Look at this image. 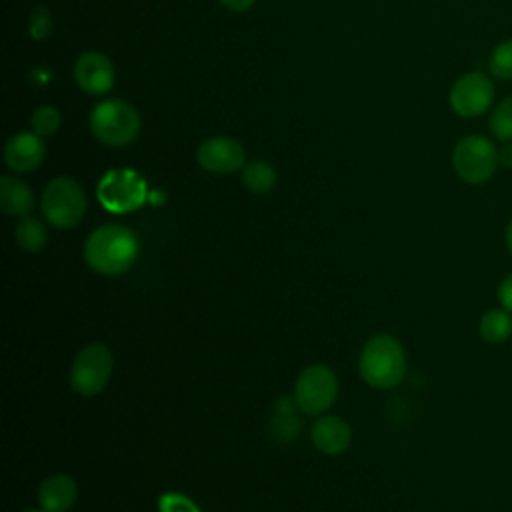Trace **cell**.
I'll use <instances>...</instances> for the list:
<instances>
[{"instance_id":"cell-25","label":"cell","mask_w":512,"mask_h":512,"mask_svg":"<svg viewBox=\"0 0 512 512\" xmlns=\"http://www.w3.org/2000/svg\"><path fill=\"white\" fill-rule=\"evenodd\" d=\"M498 166L512 170V142H502L498 146Z\"/></svg>"},{"instance_id":"cell-10","label":"cell","mask_w":512,"mask_h":512,"mask_svg":"<svg viewBox=\"0 0 512 512\" xmlns=\"http://www.w3.org/2000/svg\"><path fill=\"white\" fill-rule=\"evenodd\" d=\"M198 164L214 174H232L246 164L244 146L230 136H212L198 146Z\"/></svg>"},{"instance_id":"cell-5","label":"cell","mask_w":512,"mask_h":512,"mask_svg":"<svg viewBox=\"0 0 512 512\" xmlns=\"http://www.w3.org/2000/svg\"><path fill=\"white\" fill-rule=\"evenodd\" d=\"M42 214L56 228H74L86 214V194L82 186L68 178L58 176L50 180L42 192Z\"/></svg>"},{"instance_id":"cell-22","label":"cell","mask_w":512,"mask_h":512,"mask_svg":"<svg viewBox=\"0 0 512 512\" xmlns=\"http://www.w3.org/2000/svg\"><path fill=\"white\" fill-rule=\"evenodd\" d=\"M52 16H50V10L44 8V6H38L32 10L30 14V20H28V30H30V36L34 40H46L50 34H52Z\"/></svg>"},{"instance_id":"cell-11","label":"cell","mask_w":512,"mask_h":512,"mask_svg":"<svg viewBox=\"0 0 512 512\" xmlns=\"http://www.w3.org/2000/svg\"><path fill=\"white\" fill-rule=\"evenodd\" d=\"M74 80L90 96L110 92L116 80L112 60L102 52H84L74 64Z\"/></svg>"},{"instance_id":"cell-3","label":"cell","mask_w":512,"mask_h":512,"mask_svg":"<svg viewBox=\"0 0 512 512\" xmlns=\"http://www.w3.org/2000/svg\"><path fill=\"white\" fill-rule=\"evenodd\" d=\"M140 126L142 122L136 108L118 98L96 104L90 114V132L98 142L110 148L132 144L140 134Z\"/></svg>"},{"instance_id":"cell-13","label":"cell","mask_w":512,"mask_h":512,"mask_svg":"<svg viewBox=\"0 0 512 512\" xmlns=\"http://www.w3.org/2000/svg\"><path fill=\"white\" fill-rule=\"evenodd\" d=\"M310 438L316 450H320L326 456H336L342 454L352 440V430L350 424L334 414L320 416L312 428H310Z\"/></svg>"},{"instance_id":"cell-18","label":"cell","mask_w":512,"mask_h":512,"mask_svg":"<svg viewBox=\"0 0 512 512\" xmlns=\"http://www.w3.org/2000/svg\"><path fill=\"white\" fill-rule=\"evenodd\" d=\"M242 182L254 194H266L276 186V170L266 160H252L242 168Z\"/></svg>"},{"instance_id":"cell-6","label":"cell","mask_w":512,"mask_h":512,"mask_svg":"<svg viewBox=\"0 0 512 512\" xmlns=\"http://www.w3.org/2000/svg\"><path fill=\"white\" fill-rule=\"evenodd\" d=\"M112 368L114 358L106 344H86L72 362L70 384L80 396H96L106 388L112 376Z\"/></svg>"},{"instance_id":"cell-8","label":"cell","mask_w":512,"mask_h":512,"mask_svg":"<svg viewBox=\"0 0 512 512\" xmlns=\"http://www.w3.org/2000/svg\"><path fill=\"white\" fill-rule=\"evenodd\" d=\"M338 398V378L324 364L306 366L294 384L296 408L304 414H322Z\"/></svg>"},{"instance_id":"cell-1","label":"cell","mask_w":512,"mask_h":512,"mask_svg":"<svg viewBox=\"0 0 512 512\" xmlns=\"http://www.w3.org/2000/svg\"><path fill=\"white\" fill-rule=\"evenodd\" d=\"M140 252L134 230L122 224H102L90 232L84 244L86 264L104 276H120L132 268Z\"/></svg>"},{"instance_id":"cell-14","label":"cell","mask_w":512,"mask_h":512,"mask_svg":"<svg viewBox=\"0 0 512 512\" xmlns=\"http://www.w3.org/2000/svg\"><path fill=\"white\" fill-rule=\"evenodd\" d=\"M78 498L76 482L66 474H52L38 488V502L46 512H68Z\"/></svg>"},{"instance_id":"cell-9","label":"cell","mask_w":512,"mask_h":512,"mask_svg":"<svg viewBox=\"0 0 512 512\" xmlns=\"http://www.w3.org/2000/svg\"><path fill=\"white\" fill-rule=\"evenodd\" d=\"M494 96L496 88L492 76L474 70L454 80L448 92V104L460 118H478L492 110Z\"/></svg>"},{"instance_id":"cell-19","label":"cell","mask_w":512,"mask_h":512,"mask_svg":"<svg viewBox=\"0 0 512 512\" xmlns=\"http://www.w3.org/2000/svg\"><path fill=\"white\" fill-rule=\"evenodd\" d=\"M488 130L496 142H512V94L496 102L488 116Z\"/></svg>"},{"instance_id":"cell-21","label":"cell","mask_w":512,"mask_h":512,"mask_svg":"<svg viewBox=\"0 0 512 512\" xmlns=\"http://www.w3.org/2000/svg\"><path fill=\"white\" fill-rule=\"evenodd\" d=\"M32 124V132H36L38 136H52L58 132L60 124H62V116L58 112V108L50 106V104H42L32 112L30 118Z\"/></svg>"},{"instance_id":"cell-4","label":"cell","mask_w":512,"mask_h":512,"mask_svg":"<svg viewBox=\"0 0 512 512\" xmlns=\"http://www.w3.org/2000/svg\"><path fill=\"white\" fill-rule=\"evenodd\" d=\"M452 168L466 184H484L500 168L498 146L484 134H466L454 144Z\"/></svg>"},{"instance_id":"cell-15","label":"cell","mask_w":512,"mask_h":512,"mask_svg":"<svg viewBox=\"0 0 512 512\" xmlns=\"http://www.w3.org/2000/svg\"><path fill=\"white\" fill-rule=\"evenodd\" d=\"M0 208L8 216H30L34 208V194L26 182L16 176L0 178Z\"/></svg>"},{"instance_id":"cell-17","label":"cell","mask_w":512,"mask_h":512,"mask_svg":"<svg viewBox=\"0 0 512 512\" xmlns=\"http://www.w3.org/2000/svg\"><path fill=\"white\" fill-rule=\"evenodd\" d=\"M14 238L24 252L34 254L46 246L48 232H46V226L42 224V220H38L34 216H24V218H20V222L14 228Z\"/></svg>"},{"instance_id":"cell-24","label":"cell","mask_w":512,"mask_h":512,"mask_svg":"<svg viewBox=\"0 0 512 512\" xmlns=\"http://www.w3.org/2000/svg\"><path fill=\"white\" fill-rule=\"evenodd\" d=\"M498 300L504 310L512 312V274H508L498 286Z\"/></svg>"},{"instance_id":"cell-28","label":"cell","mask_w":512,"mask_h":512,"mask_svg":"<svg viewBox=\"0 0 512 512\" xmlns=\"http://www.w3.org/2000/svg\"><path fill=\"white\" fill-rule=\"evenodd\" d=\"M26 512H46V510H26Z\"/></svg>"},{"instance_id":"cell-12","label":"cell","mask_w":512,"mask_h":512,"mask_svg":"<svg viewBox=\"0 0 512 512\" xmlns=\"http://www.w3.org/2000/svg\"><path fill=\"white\" fill-rule=\"evenodd\" d=\"M46 156V144L36 132H18L4 144V162L18 174L34 172Z\"/></svg>"},{"instance_id":"cell-16","label":"cell","mask_w":512,"mask_h":512,"mask_svg":"<svg viewBox=\"0 0 512 512\" xmlns=\"http://www.w3.org/2000/svg\"><path fill=\"white\" fill-rule=\"evenodd\" d=\"M480 336L488 344H502L512 336V316L504 308H492L480 318Z\"/></svg>"},{"instance_id":"cell-26","label":"cell","mask_w":512,"mask_h":512,"mask_svg":"<svg viewBox=\"0 0 512 512\" xmlns=\"http://www.w3.org/2000/svg\"><path fill=\"white\" fill-rule=\"evenodd\" d=\"M254 2L256 0H220V4L232 12H246L254 6Z\"/></svg>"},{"instance_id":"cell-20","label":"cell","mask_w":512,"mask_h":512,"mask_svg":"<svg viewBox=\"0 0 512 512\" xmlns=\"http://www.w3.org/2000/svg\"><path fill=\"white\" fill-rule=\"evenodd\" d=\"M488 72L496 80H512V38L498 42L488 56Z\"/></svg>"},{"instance_id":"cell-7","label":"cell","mask_w":512,"mask_h":512,"mask_svg":"<svg viewBox=\"0 0 512 512\" xmlns=\"http://www.w3.org/2000/svg\"><path fill=\"white\" fill-rule=\"evenodd\" d=\"M100 204L114 214H124L140 208L146 200L144 178L130 168H116L106 172L96 188Z\"/></svg>"},{"instance_id":"cell-2","label":"cell","mask_w":512,"mask_h":512,"mask_svg":"<svg viewBox=\"0 0 512 512\" xmlns=\"http://www.w3.org/2000/svg\"><path fill=\"white\" fill-rule=\"evenodd\" d=\"M362 380L378 390L398 386L406 374V354L398 338L390 334H374L362 346L358 358Z\"/></svg>"},{"instance_id":"cell-23","label":"cell","mask_w":512,"mask_h":512,"mask_svg":"<svg viewBox=\"0 0 512 512\" xmlns=\"http://www.w3.org/2000/svg\"><path fill=\"white\" fill-rule=\"evenodd\" d=\"M160 512H200L196 504L182 494H164L158 500Z\"/></svg>"},{"instance_id":"cell-27","label":"cell","mask_w":512,"mask_h":512,"mask_svg":"<svg viewBox=\"0 0 512 512\" xmlns=\"http://www.w3.org/2000/svg\"><path fill=\"white\" fill-rule=\"evenodd\" d=\"M504 238H506V246H508V250H510V254H512V220H510L508 226H506Z\"/></svg>"}]
</instances>
